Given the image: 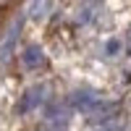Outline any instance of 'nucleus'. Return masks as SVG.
Returning <instances> with one entry per match:
<instances>
[{
  "label": "nucleus",
  "instance_id": "4",
  "mask_svg": "<svg viewBox=\"0 0 131 131\" xmlns=\"http://www.w3.org/2000/svg\"><path fill=\"white\" fill-rule=\"evenodd\" d=\"M5 3H8V0H0V8H3V5H5Z\"/></svg>",
  "mask_w": 131,
  "mask_h": 131
},
{
  "label": "nucleus",
  "instance_id": "3",
  "mask_svg": "<svg viewBox=\"0 0 131 131\" xmlns=\"http://www.w3.org/2000/svg\"><path fill=\"white\" fill-rule=\"evenodd\" d=\"M39 94H42V86H37V89H34V92H29V94H26V102H24V105H21V107H29V105H31V107H34V105L39 102Z\"/></svg>",
  "mask_w": 131,
  "mask_h": 131
},
{
  "label": "nucleus",
  "instance_id": "1",
  "mask_svg": "<svg viewBox=\"0 0 131 131\" xmlns=\"http://www.w3.org/2000/svg\"><path fill=\"white\" fill-rule=\"evenodd\" d=\"M18 31H21V21H16L13 26H10V31H8V37H5V42H3V47H0V60H8V55H10V50H13V45H16V39H18Z\"/></svg>",
  "mask_w": 131,
  "mask_h": 131
},
{
  "label": "nucleus",
  "instance_id": "2",
  "mask_svg": "<svg viewBox=\"0 0 131 131\" xmlns=\"http://www.w3.org/2000/svg\"><path fill=\"white\" fill-rule=\"evenodd\" d=\"M42 60H45V58H42L39 47H29V50L24 52V66H26V68H37Z\"/></svg>",
  "mask_w": 131,
  "mask_h": 131
}]
</instances>
